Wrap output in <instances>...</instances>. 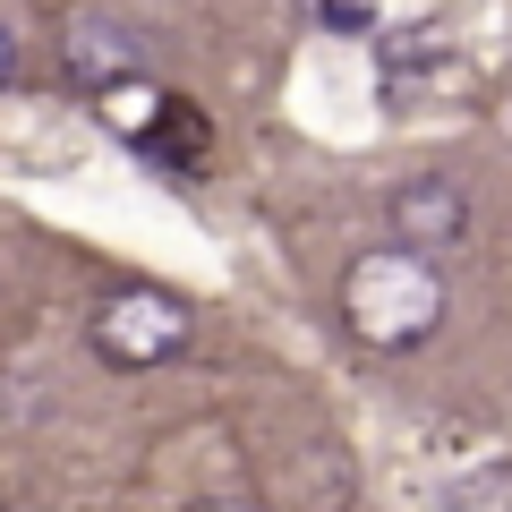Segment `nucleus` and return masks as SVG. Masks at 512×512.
Here are the masks:
<instances>
[{"mask_svg":"<svg viewBox=\"0 0 512 512\" xmlns=\"http://www.w3.org/2000/svg\"><path fill=\"white\" fill-rule=\"evenodd\" d=\"M188 512H256V504H231V495H214V504H188Z\"/></svg>","mask_w":512,"mask_h":512,"instance_id":"9","label":"nucleus"},{"mask_svg":"<svg viewBox=\"0 0 512 512\" xmlns=\"http://www.w3.org/2000/svg\"><path fill=\"white\" fill-rule=\"evenodd\" d=\"M94 111H103V128H111V137H120V146L154 154V146H163V128L180 120V94H171L163 77H128V86L94 94Z\"/></svg>","mask_w":512,"mask_h":512,"instance_id":"5","label":"nucleus"},{"mask_svg":"<svg viewBox=\"0 0 512 512\" xmlns=\"http://www.w3.org/2000/svg\"><path fill=\"white\" fill-rule=\"evenodd\" d=\"M504 137H512V103H504Z\"/></svg>","mask_w":512,"mask_h":512,"instance_id":"10","label":"nucleus"},{"mask_svg":"<svg viewBox=\"0 0 512 512\" xmlns=\"http://www.w3.org/2000/svg\"><path fill=\"white\" fill-rule=\"evenodd\" d=\"M453 60V26L444 18H410V26H376V69L393 77V86H410V77L444 69Z\"/></svg>","mask_w":512,"mask_h":512,"instance_id":"6","label":"nucleus"},{"mask_svg":"<svg viewBox=\"0 0 512 512\" xmlns=\"http://www.w3.org/2000/svg\"><path fill=\"white\" fill-rule=\"evenodd\" d=\"M308 18L316 26H333V35H376V0H308Z\"/></svg>","mask_w":512,"mask_h":512,"instance_id":"7","label":"nucleus"},{"mask_svg":"<svg viewBox=\"0 0 512 512\" xmlns=\"http://www.w3.org/2000/svg\"><path fill=\"white\" fill-rule=\"evenodd\" d=\"M86 342H94L103 367L146 376V367H171L188 342H197V308H188L180 291H163V282H128V291H111L103 308H94Z\"/></svg>","mask_w":512,"mask_h":512,"instance_id":"2","label":"nucleus"},{"mask_svg":"<svg viewBox=\"0 0 512 512\" xmlns=\"http://www.w3.org/2000/svg\"><path fill=\"white\" fill-rule=\"evenodd\" d=\"M444 308L453 291H444L436 256L410 239H384L342 274V325L359 350H427L444 333Z\"/></svg>","mask_w":512,"mask_h":512,"instance_id":"1","label":"nucleus"},{"mask_svg":"<svg viewBox=\"0 0 512 512\" xmlns=\"http://www.w3.org/2000/svg\"><path fill=\"white\" fill-rule=\"evenodd\" d=\"M384 231L410 239V248H461L470 239V188L444 180V171H419V180H402L393 197H384Z\"/></svg>","mask_w":512,"mask_h":512,"instance_id":"4","label":"nucleus"},{"mask_svg":"<svg viewBox=\"0 0 512 512\" xmlns=\"http://www.w3.org/2000/svg\"><path fill=\"white\" fill-rule=\"evenodd\" d=\"M60 69H69L77 94H111V86H128V77H154V43L137 35V26L86 9V18L60 26Z\"/></svg>","mask_w":512,"mask_h":512,"instance_id":"3","label":"nucleus"},{"mask_svg":"<svg viewBox=\"0 0 512 512\" xmlns=\"http://www.w3.org/2000/svg\"><path fill=\"white\" fill-rule=\"evenodd\" d=\"M18 77V43H9V26H0V86Z\"/></svg>","mask_w":512,"mask_h":512,"instance_id":"8","label":"nucleus"}]
</instances>
